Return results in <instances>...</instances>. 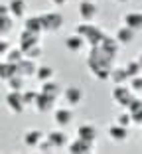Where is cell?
<instances>
[{"mask_svg": "<svg viewBox=\"0 0 142 154\" xmlns=\"http://www.w3.org/2000/svg\"><path fill=\"white\" fill-rule=\"evenodd\" d=\"M24 28H26V30H32V32H38V34L44 32V24H41V18H40V16L26 18V24H24Z\"/></svg>", "mask_w": 142, "mask_h": 154, "instance_id": "obj_26", "label": "cell"}, {"mask_svg": "<svg viewBox=\"0 0 142 154\" xmlns=\"http://www.w3.org/2000/svg\"><path fill=\"white\" fill-rule=\"evenodd\" d=\"M18 73V65L16 63H10V61H2V65H0V77H2V81H8L10 77H14Z\"/></svg>", "mask_w": 142, "mask_h": 154, "instance_id": "obj_25", "label": "cell"}, {"mask_svg": "<svg viewBox=\"0 0 142 154\" xmlns=\"http://www.w3.org/2000/svg\"><path fill=\"white\" fill-rule=\"evenodd\" d=\"M36 77L40 79L41 83H44V81H50L51 77H53V69H51L50 65H41V67H38V73H36Z\"/></svg>", "mask_w": 142, "mask_h": 154, "instance_id": "obj_30", "label": "cell"}, {"mask_svg": "<svg viewBox=\"0 0 142 154\" xmlns=\"http://www.w3.org/2000/svg\"><path fill=\"white\" fill-rule=\"evenodd\" d=\"M116 122L119 125H122V127H130L132 125V115L126 111V113H120L119 117H116Z\"/></svg>", "mask_w": 142, "mask_h": 154, "instance_id": "obj_32", "label": "cell"}, {"mask_svg": "<svg viewBox=\"0 0 142 154\" xmlns=\"http://www.w3.org/2000/svg\"><path fill=\"white\" fill-rule=\"evenodd\" d=\"M46 136H47V138H50V140L55 144V148H65V146H69L67 134H65L63 131H50Z\"/></svg>", "mask_w": 142, "mask_h": 154, "instance_id": "obj_19", "label": "cell"}, {"mask_svg": "<svg viewBox=\"0 0 142 154\" xmlns=\"http://www.w3.org/2000/svg\"><path fill=\"white\" fill-rule=\"evenodd\" d=\"M128 113L132 115V122L134 125H142V99H136L128 105Z\"/></svg>", "mask_w": 142, "mask_h": 154, "instance_id": "obj_21", "label": "cell"}, {"mask_svg": "<svg viewBox=\"0 0 142 154\" xmlns=\"http://www.w3.org/2000/svg\"><path fill=\"white\" fill-rule=\"evenodd\" d=\"M41 51H44V50H41V45L38 44V45H34L32 50H28V51H26V57H32V59H38V57H40V55H41Z\"/></svg>", "mask_w": 142, "mask_h": 154, "instance_id": "obj_36", "label": "cell"}, {"mask_svg": "<svg viewBox=\"0 0 142 154\" xmlns=\"http://www.w3.org/2000/svg\"><path fill=\"white\" fill-rule=\"evenodd\" d=\"M55 101L57 99H53V97H50V95H46V93H40L38 95V99H36V111L38 113H50L51 109L55 107Z\"/></svg>", "mask_w": 142, "mask_h": 154, "instance_id": "obj_9", "label": "cell"}, {"mask_svg": "<svg viewBox=\"0 0 142 154\" xmlns=\"http://www.w3.org/2000/svg\"><path fill=\"white\" fill-rule=\"evenodd\" d=\"M110 81L115 83V85H124L126 81H130L128 69L126 67H113V71H110Z\"/></svg>", "mask_w": 142, "mask_h": 154, "instance_id": "obj_15", "label": "cell"}, {"mask_svg": "<svg viewBox=\"0 0 142 154\" xmlns=\"http://www.w3.org/2000/svg\"><path fill=\"white\" fill-rule=\"evenodd\" d=\"M138 59H140V63H142V51H140V55H138Z\"/></svg>", "mask_w": 142, "mask_h": 154, "instance_id": "obj_39", "label": "cell"}, {"mask_svg": "<svg viewBox=\"0 0 142 154\" xmlns=\"http://www.w3.org/2000/svg\"><path fill=\"white\" fill-rule=\"evenodd\" d=\"M51 2H53V4H55V6H63V4H65V2H67V0H51Z\"/></svg>", "mask_w": 142, "mask_h": 154, "instance_id": "obj_38", "label": "cell"}, {"mask_svg": "<svg viewBox=\"0 0 142 154\" xmlns=\"http://www.w3.org/2000/svg\"><path fill=\"white\" fill-rule=\"evenodd\" d=\"M6 83H8V87H10L12 91H24V85H26V77L20 75V73H16V75L10 77Z\"/></svg>", "mask_w": 142, "mask_h": 154, "instance_id": "obj_28", "label": "cell"}, {"mask_svg": "<svg viewBox=\"0 0 142 154\" xmlns=\"http://www.w3.org/2000/svg\"><path fill=\"white\" fill-rule=\"evenodd\" d=\"M38 148H40L41 152H53V150H57V148H55V144L50 140V138H47V136L40 142V146H38Z\"/></svg>", "mask_w": 142, "mask_h": 154, "instance_id": "obj_33", "label": "cell"}, {"mask_svg": "<svg viewBox=\"0 0 142 154\" xmlns=\"http://www.w3.org/2000/svg\"><path fill=\"white\" fill-rule=\"evenodd\" d=\"M26 0H10V14H12L14 18H24L26 16Z\"/></svg>", "mask_w": 142, "mask_h": 154, "instance_id": "obj_22", "label": "cell"}, {"mask_svg": "<svg viewBox=\"0 0 142 154\" xmlns=\"http://www.w3.org/2000/svg\"><path fill=\"white\" fill-rule=\"evenodd\" d=\"M63 97H65V103L67 105H79L81 103V99H83V91L79 89V87H67V89H65V93H63Z\"/></svg>", "mask_w": 142, "mask_h": 154, "instance_id": "obj_14", "label": "cell"}, {"mask_svg": "<svg viewBox=\"0 0 142 154\" xmlns=\"http://www.w3.org/2000/svg\"><path fill=\"white\" fill-rule=\"evenodd\" d=\"M44 24V32H57L63 26V16L59 12H46L40 16Z\"/></svg>", "mask_w": 142, "mask_h": 154, "instance_id": "obj_5", "label": "cell"}, {"mask_svg": "<svg viewBox=\"0 0 142 154\" xmlns=\"http://www.w3.org/2000/svg\"><path fill=\"white\" fill-rule=\"evenodd\" d=\"M130 87H132V91H142V75H136V77H130Z\"/></svg>", "mask_w": 142, "mask_h": 154, "instance_id": "obj_35", "label": "cell"}, {"mask_svg": "<svg viewBox=\"0 0 142 154\" xmlns=\"http://www.w3.org/2000/svg\"><path fill=\"white\" fill-rule=\"evenodd\" d=\"M77 136L79 138H85V140L95 142L97 140V128L93 127V125H81V127L77 128Z\"/></svg>", "mask_w": 142, "mask_h": 154, "instance_id": "obj_24", "label": "cell"}, {"mask_svg": "<svg viewBox=\"0 0 142 154\" xmlns=\"http://www.w3.org/2000/svg\"><path fill=\"white\" fill-rule=\"evenodd\" d=\"M109 136L115 142H124L126 138H128V127H122V125L116 122V125L109 127Z\"/></svg>", "mask_w": 142, "mask_h": 154, "instance_id": "obj_13", "label": "cell"}, {"mask_svg": "<svg viewBox=\"0 0 142 154\" xmlns=\"http://www.w3.org/2000/svg\"><path fill=\"white\" fill-rule=\"evenodd\" d=\"M97 4L91 2V0H83L81 4H79V16H81L83 22H93L97 18Z\"/></svg>", "mask_w": 142, "mask_h": 154, "instance_id": "obj_7", "label": "cell"}, {"mask_svg": "<svg viewBox=\"0 0 142 154\" xmlns=\"http://www.w3.org/2000/svg\"><path fill=\"white\" fill-rule=\"evenodd\" d=\"M103 48V50L107 51V54L110 55V57H116V54H119V45H120V42L116 40V38H109V36H105L103 38V42L99 44Z\"/></svg>", "mask_w": 142, "mask_h": 154, "instance_id": "obj_17", "label": "cell"}, {"mask_svg": "<svg viewBox=\"0 0 142 154\" xmlns=\"http://www.w3.org/2000/svg\"><path fill=\"white\" fill-rule=\"evenodd\" d=\"M85 44H87V42H85V38H83V36H79V34H71V36H67V38H65V48H67L69 51H73V54L81 51Z\"/></svg>", "mask_w": 142, "mask_h": 154, "instance_id": "obj_12", "label": "cell"}, {"mask_svg": "<svg viewBox=\"0 0 142 154\" xmlns=\"http://www.w3.org/2000/svg\"><path fill=\"white\" fill-rule=\"evenodd\" d=\"M119 2H128V0H119Z\"/></svg>", "mask_w": 142, "mask_h": 154, "instance_id": "obj_40", "label": "cell"}, {"mask_svg": "<svg viewBox=\"0 0 142 154\" xmlns=\"http://www.w3.org/2000/svg\"><path fill=\"white\" fill-rule=\"evenodd\" d=\"M113 101H115L116 105H120V107H126L128 109V105L134 101V91L132 87H124V85H115V89H113Z\"/></svg>", "mask_w": 142, "mask_h": 154, "instance_id": "obj_3", "label": "cell"}, {"mask_svg": "<svg viewBox=\"0 0 142 154\" xmlns=\"http://www.w3.org/2000/svg\"><path fill=\"white\" fill-rule=\"evenodd\" d=\"M8 51H10V48H8V40H4V38H2V44H0V54L6 55Z\"/></svg>", "mask_w": 142, "mask_h": 154, "instance_id": "obj_37", "label": "cell"}, {"mask_svg": "<svg viewBox=\"0 0 142 154\" xmlns=\"http://www.w3.org/2000/svg\"><path fill=\"white\" fill-rule=\"evenodd\" d=\"M18 73L28 79V77H32V75H36V73H38V65L34 63L32 57H24L22 61L18 63Z\"/></svg>", "mask_w": 142, "mask_h": 154, "instance_id": "obj_11", "label": "cell"}, {"mask_svg": "<svg viewBox=\"0 0 142 154\" xmlns=\"http://www.w3.org/2000/svg\"><path fill=\"white\" fill-rule=\"evenodd\" d=\"M38 44H40V34L24 28V32L20 34V48L24 50V54H26L28 50H32L34 45H38Z\"/></svg>", "mask_w": 142, "mask_h": 154, "instance_id": "obj_6", "label": "cell"}, {"mask_svg": "<svg viewBox=\"0 0 142 154\" xmlns=\"http://www.w3.org/2000/svg\"><path fill=\"white\" fill-rule=\"evenodd\" d=\"M4 57H6V61H10V63H16V65H18L20 61L26 57V54H24L22 48H14V50H10L8 54L4 55Z\"/></svg>", "mask_w": 142, "mask_h": 154, "instance_id": "obj_29", "label": "cell"}, {"mask_svg": "<svg viewBox=\"0 0 142 154\" xmlns=\"http://www.w3.org/2000/svg\"><path fill=\"white\" fill-rule=\"evenodd\" d=\"M41 93H46V95L53 97V99H57V97L61 95V85L59 83H55V81H44L41 83Z\"/></svg>", "mask_w": 142, "mask_h": 154, "instance_id": "obj_23", "label": "cell"}, {"mask_svg": "<svg viewBox=\"0 0 142 154\" xmlns=\"http://www.w3.org/2000/svg\"><path fill=\"white\" fill-rule=\"evenodd\" d=\"M126 69H128V75L130 77H136V75H142V63L140 59H132L126 63Z\"/></svg>", "mask_w": 142, "mask_h": 154, "instance_id": "obj_31", "label": "cell"}, {"mask_svg": "<svg viewBox=\"0 0 142 154\" xmlns=\"http://www.w3.org/2000/svg\"><path fill=\"white\" fill-rule=\"evenodd\" d=\"M77 34L85 38V42H87L89 45H99V44L103 42V38H105V34H103V30H101V28H99V26H95V24H91V22L79 24Z\"/></svg>", "mask_w": 142, "mask_h": 154, "instance_id": "obj_2", "label": "cell"}, {"mask_svg": "<svg viewBox=\"0 0 142 154\" xmlns=\"http://www.w3.org/2000/svg\"><path fill=\"white\" fill-rule=\"evenodd\" d=\"M53 121L57 127H69L71 125V121H73V111L71 109H57L53 113Z\"/></svg>", "mask_w": 142, "mask_h": 154, "instance_id": "obj_10", "label": "cell"}, {"mask_svg": "<svg viewBox=\"0 0 142 154\" xmlns=\"http://www.w3.org/2000/svg\"><path fill=\"white\" fill-rule=\"evenodd\" d=\"M93 144L95 142H91V140H85V138H75L73 142H69V152L71 154H89V152H93Z\"/></svg>", "mask_w": 142, "mask_h": 154, "instance_id": "obj_8", "label": "cell"}, {"mask_svg": "<svg viewBox=\"0 0 142 154\" xmlns=\"http://www.w3.org/2000/svg\"><path fill=\"white\" fill-rule=\"evenodd\" d=\"M124 26L132 28V30H136V32H140L142 30V12H128L126 16L122 18Z\"/></svg>", "mask_w": 142, "mask_h": 154, "instance_id": "obj_16", "label": "cell"}, {"mask_svg": "<svg viewBox=\"0 0 142 154\" xmlns=\"http://www.w3.org/2000/svg\"><path fill=\"white\" fill-rule=\"evenodd\" d=\"M40 93H36V91H24V103L26 105H36V99Z\"/></svg>", "mask_w": 142, "mask_h": 154, "instance_id": "obj_34", "label": "cell"}, {"mask_svg": "<svg viewBox=\"0 0 142 154\" xmlns=\"http://www.w3.org/2000/svg\"><path fill=\"white\" fill-rule=\"evenodd\" d=\"M87 67L99 81L110 79V71L115 67V57H110L101 45H91L87 55Z\"/></svg>", "mask_w": 142, "mask_h": 154, "instance_id": "obj_1", "label": "cell"}, {"mask_svg": "<svg viewBox=\"0 0 142 154\" xmlns=\"http://www.w3.org/2000/svg\"><path fill=\"white\" fill-rule=\"evenodd\" d=\"M41 140H44V132L41 131H28L24 134V144L28 148H38Z\"/></svg>", "mask_w": 142, "mask_h": 154, "instance_id": "obj_18", "label": "cell"}, {"mask_svg": "<svg viewBox=\"0 0 142 154\" xmlns=\"http://www.w3.org/2000/svg\"><path fill=\"white\" fill-rule=\"evenodd\" d=\"M134 36H136V30H132V28H128V26H120L119 32H116V40L120 42V45L130 44V42L134 40Z\"/></svg>", "mask_w": 142, "mask_h": 154, "instance_id": "obj_20", "label": "cell"}, {"mask_svg": "<svg viewBox=\"0 0 142 154\" xmlns=\"http://www.w3.org/2000/svg\"><path fill=\"white\" fill-rule=\"evenodd\" d=\"M14 18V16H12ZM10 18V14H6V16H2L0 18V36L6 38L10 32H12V28H14V20Z\"/></svg>", "mask_w": 142, "mask_h": 154, "instance_id": "obj_27", "label": "cell"}, {"mask_svg": "<svg viewBox=\"0 0 142 154\" xmlns=\"http://www.w3.org/2000/svg\"><path fill=\"white\" fill-rule=\"evenodd\" d=\"M6 105H8V109L12 111L14 115H22L24 109H26L28 105L24 103V91H12L6 95Z\"/></svg>", "mask_w": 142, "mask_h": 154, "instance_id": "obj_4", "label": "cell"}]
</instances>
